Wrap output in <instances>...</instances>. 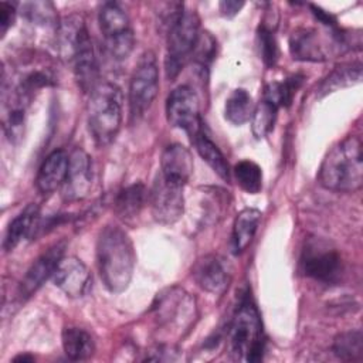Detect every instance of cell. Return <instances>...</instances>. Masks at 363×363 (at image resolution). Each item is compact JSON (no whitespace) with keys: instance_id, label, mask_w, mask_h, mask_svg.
<instances>
[{"instance_id":"cell-7","label":"cell","mask_w":363,"mask_h":363,"mask_svg":"<svg viewBox=\"0 0 363 363\" xmlns=\"http://www.w3.org/2000/svg\"><path fill=\"white\" fill-rule=\"evenodd\" d=\"M98 23L108 55L115 61L126 60L135 47V33L123 7L116 1L104 3Z\"/></svg>"},{"instance_id":"cell-10","label":"cell","mask_w":363,"mask_h":363,"mask_svg":"<svg viewBox=\"0 0 363 363\" xmlns=\"http://www.w3.org/2000/svg\"><path fill=\"white\" fill-rule=\"evenodd\" d=\"M152 312L160 326L183 330L190 326L196 313V305L194 299L183 288L172 286L157 294Z\"/></svg>"},{"instance_id":"cell-16","label":"cell","mask_w":363,"mask_h":363,"mask_svg":"<svg viewBox=\"0 0 363 363\" xmlns=\"http://www.w3.org/2000/svg\"><path fill=\"white\" fill-rule=\"evenodd\" d=\"M92 187V162L89 155L77 147L69 153V164L62 184V197L67 201H78L88 196Z\"/></svg>"},{"instance_id":"cell-9","label":"cell","mask_w":363,"mask_h":363,"mask_svg":"<svg viewBox=\"0 0 363 363\" xmlns=\"http://www.w3.org/2000/svg\"><path fill=\"white\" fill-rule=\"evenodd\" d=\"M159 92V68L152 51H146L139 58L130 77L128 102L132 122L139 121L152 106Z\"/></svg>"},{"instance_id":"cell-34","label":"cell","mask_w":363,"mask_h":363,"mask_svg":"<svg viewBox=\"0 0 363 363\" xmlns=\"http://www.w3.org/2000/svg\"><path fill=\"white\" fill-rule=\"evenodd\" d=\"M216 57V40L210 35V33L200 31L196 48L193 51V55L190 60L200 68L201 72H204L208 67L213 58Z\"/></svg>"},{"instance_id":"cell-33","label":"cell","mask_w":363,"mask_h":363,"mask_svg":"<svg viewBox=\"0 0 363 363\" xmlns=\"http://www.w3.org/2000/svg\"><path fill=\"white\" fill-rule=\"evenodd\" d=\"M257 41L259 48V55L267 67H274L278 61V44L274 31L265 24H261L257 31Z\"/></svg>"},{"instance_id":"cell-32","label":"cell","mask_w":363,"mask_h":363,"mask_svg":"<svg viewBox=\"0 0 363 363\" xmlns=\"http://www.w3.org/2000/svg\"><path fill=\"white\" fill-rule=\"evenodd\" d=\"M21 13L24 18L34 27H41V28L54 27L58 30L54 6L48 1L24 3L21 7Z\"/></svg>"},{"instance_id":"cell-26","label":"cell","mask_w":363,"mask_h":363,"mask_svg":"<svg viewBox=\"0 0 363 363\" xmlns=\"http://www.w3.org/2000/svg\"><path fill=\"white\" fill-rule=\"evenodd\" d=\"M62 349L68 359L71 360H86L95 352V342L89 332L78 326L64 328L62 335Z\"/></svg>"},{"instance_id":"cell-35","label":"cell","mask_w":363,"mask_h":363,"mask_svg":"<svg viewBox=\"0 0 363 363\" xmlns=\"http://www.w3.org/2000/svg\"><path fill=\"white\" fill-rule=\"evenodd\" d=\"M17 16L16 3L0 1V35L4 37L9 28L14 24Z\"/></svg>"},{"instance_id":"cell-8","label":"cell","mask_w":363,"mask_h":363,"mask_svg":"<svg viewBox=\"0 0 363 363\" xmlns=\"http://www.w3.org/2000/svg\"><path fill=\"white\" fill-rule=\"evenodd\" d=\"M301 271L322 284H336L343 274V261L337 248L320 237L305 240L301 251Z\"/></svg>"},{"instance_id":"cell-27","label":"cell","mask_w":363,"mask_h":363,"mask_svg":"<svg viewBox=\"0 0 363 363\" xmlns=\"http://www.w3.org/2000/svg\"><path fill=\"white\" fill-rule=\"evenodd\" d=\"M254 108L255 105L248 91L244 88H235L234 91H231V94L225 99L224 116L230 123L235 126H241L250 122Z\"/></svg>"},{"instance_id":"cell-37","label":"cell","mask_w":363,"mask_h":363,"mask_svg":"<svg viewBox=\"0 0 363 363\" xmlns=\"http://www.w3.org/2000/svg\"><path fill=\"white\" fill-rule=\"evenodd\" d=\"M34 357L30 354H20L17 357H14V362H33Z\"/></svg>"},{"instance_id":"cell-15","label":"cell","mask_w":363,"mask_h":363,"mask_svg":"<svg viewBox=\"0 0 363 363\" xmlns=\"http://www.w3.org/2000/svg\"><path fill=\"white\" fill-rule=\"evenodd\" d=\"M51 279L69 298L85 296L92 285V275L88 267L77 257H62Z\"/></svg>"},{"instance_id":"cell-14","label":"cell","mask_w":363,"mask_h":363,"mask_svg":"<svg viewBox=\"0 0 363 363\" xmlns=\"http://www.w3.org/2000/svg\"><path fill=\"white\" fill-rule=\"evenodd\" d=\"M193 278L197 285L213 295H221L230 285L231 267L228 261L218 254L201 257L193 267Z\"/></svg>"},{"instance_id":"cell-18","label":"cell","mask_w":363,"mask_h":363,"mask_svg":"<svg viewBox=\"0 0 363 363\" xmlns=\"http://www.w3.org/2000/svg\"><path fill=\"white\" fill-rule=\"evenodd\" d=\"M193 156L186 146L172 143L167 145L162 152L159 174L166 182L184 187L193 174Z\"/></svg>"},{"instance_id":"cell-1","label":"cell","mask_w":363,"mask_h":363,"mask_svg":"<svg viewBox=\"0 0 363 363\" xmlns=\"http://www.w3.org/2000/svg\"><path fill=\"white\" fill-rule=\"evenodd\" d=\"M60 57L72 65L75 81L82 92L89 94L99 81V64L92 37L79 14L65 17L55 34Z\"/></svg>"},{"instance_id":"cell-22","label":"cell","mask_w":363,"mask_h":363,"mask_svg":"<svg viewBox=\"0 0 363 363\" xmlns=\"http://www.w3.org/2000/svg\"><path fill=\"white\" fill-rule=\"evenodd\" d=\"M149 201V191L142 182L132 183L118 191L113 200V211L122 221H132Z\"/></svg>"},{"instance_id":"cell-31","label":"cell","mask_w":363,"mask_h":363,"mask_svg":"<svg viewBox=\"0 0 363 363\" xmlns=\"http://www.w3.org/2000/svg\"><path fill=\"white\" fill-rule=\"evenodd\" d=\"M237 184L250 194H257L262 189V169L252 160H241L233 169Z\"/></svg>"},{"instance_id":"cell-17","label":"cell","mask_w":363,"mask_h":363,"mask_svg":"<svg viewBox=\"0 0 363 363\" xmlns=\"http://www.w3.org/2000/svg\"><path fill=\"white\" fill-rule=\"evenodd\" d=\"M65 242H57L44 251L27 269L24 278L20 282L18 295L28 298L37 292L48 278H52L60 261L62 259Z\"/></svg>"},{"instance_id":"cell-25","label":"cell","mask_w":363,"mask_h":363,"mask_svg":"<svg viewBox=\"0 0 363 363\" xmlns=\"http://www.w3.org/2000/svg\"><path fill=\"white\" fill-rule=\"evenodd\" d=\"M362 81V64L359 61L340 64L330 71L326 78L319 84L316 95L319 98L326 96L337 89L353 86Z\"/></svg>"},{"instance_id":"cell-13","label":"cell","mask_w":363,"mask_h":363,"mask_svg":"<svg viewBox=\"0 0 363 363\" xmlns=\"http://www.w3.org/2000/svg\"><path fill=\"white\" fill-rule=\"evenodd\" d=\"M1 128L7 140L18 143L26 129V108L30 102L11 84L1 85Z\"/></svg>"},{"instance_id":"cell-29","label":"cell","mask_w":363,"mask_h":363,"mask_svg":"<svg viewBox=\"0 0 363 363\" xmlns=\"http://www.w3.org/2000/svg\"><path fill=\"white\" fill-rule=\"evenodd\" d=\"M302 75H292L284 79L282 82H271L264 89V99L272 102L278 108H288L292 104V99L302 85Z\"/></svg>"},{"instance_id":"cell-23","label":"cell","mask_w":363,"mask_h":363,"mask_svg":"<svg viewBox=\"0 0 363 363\" xmlns=\"http://www.w3.org/2000/svg\"><path fill=\"white\" fill-rule=\"evenodd\" d=\"M261 217L262 213L252 207L242 208L235 216L231 231V251L234 254H241L251 244L258 230Z\"/></svg>"},{"instance_id":"cell-36","label":"cell","mask_w":363,"mask_h":363,"mask_svg":"<svg viewBox=\"0 0 363 363\" xmlns=\"http://www.w3.org/2000/svg\"><path fill=\"white\" fill-rule=\"evenodd\" d=\"M242 7H244V1H237V0H224L218 3L220 13L227 18H231L235 14H238Z\"/></svg>"},{"instance_id":"cell-6","label":"cell","mask_w":363,"mask_h":363,"mask_svg":"<svg viewBox=\"0 0 363 363\" xmlns=\"http://www.w3.org/2000/svg\"><path fill=\"white\" fill-rule=\"evenodd\" d=\"M200 35V18L194 10H184L166 30L164 71L173 81L191 58Z\"/></svg>"},{"instance_id":"cell-12","label":"cell","mask_w":363,"mask_h":363,"mask_svg":"<svg viewBox=\"0 0 363 363\" xmlns=\"http://www.w3.org/2000/svg\"><path fill=\"white\" fill-rule=\"evenodd\" d=\"M182 186L166 182L159 173L149 190V204L153 218L164 225L174 224L184 213Z\"/></svg>"},{"instance_id":"cell-30","label":"cell","mask_w":363,"mask_h":363,"mask_svg":"<svg viewBox=\"0 0 363 363\" xmlns=\"http://www.w3.org/2000/svg\"><path fill=\"white\" fill-rule=\"evenodd\" d=\"M279 108L267 99H261L252 112L251 116V132L255 139H262L271 133L277 122Z\"/></svg>"},{"instance_id":"cell-11","label":"cell","mask_w":363,"mask_h":363,"mask_svg":"<svg viewBox=\"0 0 363 363\" xmlns=\"http://www.w3.org/2000/svg\"><path fill=\"white\" fill-rule=\"evenodd\" d=\"M166 118L173 128L183 129L193 136L204 126L197 94L187 85L174 88L166 99Z\"/></svg>"},{"instance_id":"cell-24","label":"cell","mask_w":363,"mask_h":363,"mask_svg":"<svg viewBox=\"0 0 363 363\" xmlns=\"http://www.w3.org/2000/svg\"><path fill=\"white\" fill-rule=\"evenodd\" d=\"M190 139L200 157L213 169V172L217 173L220 179L230 182L231 170L228 162L223 152L218 149V146L210 139L204 126L200 130H197L193 136H190Z\"/></svg>"},{"instance_id":"cell-5","label":"cell","mask_w":363,"mask_h":363,"mask_svg":"<svg viewBox=\"0 0 363 363\" xmlns=\"http://www.w3.org/2000/svg\"><path fill=\"white\" fill-rule=\"evenodd\" d=\"M228 352L234 360L259 362L265 352V335L259 312L251 299L244 296L228 325Z\"/></svg>"},{"instance_id":"cell-4","label":"cell","mask_w":363,"mask_h":363,"mask_svg":"<svg viewBox=\"0 0 363 363\" xmlns=\"http://www.w3.org/2000/svg\"><path fill=\"white\" fill-rule=\"evenodd\" d=\"M88 129L96 146L111 145L118 136L123 118V95L109 81H101L91 92L86 104Z\"/></svg>"},{"instance_id":"cell-2","label":"cell","mask_w":363,"mask_h":363,"mask_svg":"<svg viewBox=\"0 0 363 363\" xmlns=\"http://www.w3.org/2000/svg\"><path fill=\"white\" fill-rule=\"evenodd\" d=\"M136 255L132 240L119 225H105L96 240V265L105 288L123 292L133 277Z\"/></svg>"},{"instance_id":"cell-19","label":"cell","mask_w":363,"mask_h":363,"mask_svg":"<svg viewBox=\"0 0 363 363\" xmlns=\"http://www.w3.org/2000/svg\"><path fill=\"white\" fill-rule=\"evenodd\" d=\"M69 164V155L64 149L52 150L41 163L35 177V187L41 194H51L62 187Z\"/></svg>"},{"instance_id":"cell-21","label":"cell","mask_w":363,"mask_h":363,"mask_svg":"<svg viewBox=\"0 0 363 363\" xmlns=\"http://www.w3.org/2000/svg\"><path fill=\"white\" fill-rule=\"evenodd\" d=\"M40 218V208L37 204L30 203L26 206L9 224L4 240H3V250L6 252L13 251L21 241L26 238H33L37 221Z\"/></svg>"},{"instance_id":"cell-3","label":"cell","mask_w":363,"mask_h":363,"mask_svg":"<svg viewBox=\"0 0 363 363\" xmlns=\"http://www.w3.org/2000/svg\"><path fill=\"white\" fill-rule=\"evenodd\" d=\"M320 186L336 193H354L363 184L362 142L357 136H346L325 156L319 174Z\"/></svg>"},{"instance_id":"cell-28","label":"cell","mask_w":363,"mask_h":363,"mask_svg":"<svg viewBox=\"0 0 363 363\" xmlns=\"http://www.w3.org/2000/svg\"><path fill=\"white\" fill-rule=\"evenodd\" d=\"M333 353L345 362H360L363 357V335L360 329L339 333L333 339Z\"/></svg>"},{"instance_id":"cell-20","label":"cell","mask_w":363,"mask_h":363,"mask_svg":"<svg viewBox=\"0 0 363 363\" xmlns=\"http://www.w3.org/2000/svg\"><path fill=\"white\" fill-rule=\"evenodd\" d=\"M332 50L315 28H299L289 37L291 55L298 61H325Z\"/></svg>"}]
</instances>
